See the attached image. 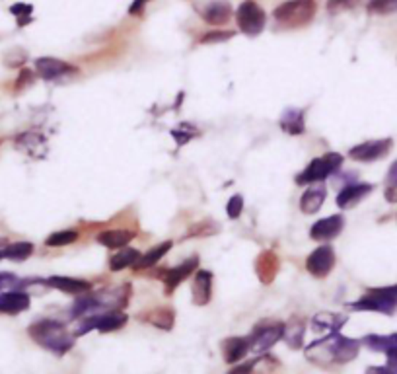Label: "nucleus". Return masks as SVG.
Masks as SVG:
<instances>
[{"label":"nucleus","mask_w":397,"mask_h":374,"mask_svg":"<svg viewBox=\"0 0 397 374\" xmlns=\"http://www.w3.org/2000/svg\"><path fill=\"white\" fill-rule=\"evenodd\" d=\"M30 336L39 345H43L49 351H53L55 355H65L74 345V337L70 336L62 324L55 320L35 321L30 328Z\"/></svg>","instance_id":"1"},{"label":"nucleus","mask_w":397,"mask_h":374,"mask_svg":"<svg viewBox=\"0 0 397 374\" xmlns=\"http://www.w3.org/2000/svg\"><path fill=\"white\" fill-rule=\"evenodd\" d=\"M318 12L315 0H286L275 8V22L283 28H302L313 20Z\"/></svg>","instance_id":"2"},{"label":"nucleus","mask_w":397,"mask_h":374,"mask_svg":"<svg viewBox=\"0 0 397 374\" xmlns=\"http://www.w3.org/2000/svg\"><path fill=\"white\" fill-rule=\"evenodd\" d=\"M352 310H364V312L393 314L397 308V285L370 289L364 297L352 302Z\"/></svg>","instance_id":"3"},{"label":"nucleus","mask_w":397,"mask_h":374,"mask_svg":"<svg viewBox=\"0 0 397 374\" xmlns=\"http://www.w3.org/2000/svg\"><path fill=\"white\" fill-rule=\"evenodd\" d=\"M343 164V156L337 153H328L325 156H320V158H313L308 168L296 177L298 185H308V184H318V182H323L325 177H329L331 174H335L337 170L341 168Z\"/></svg>","instance_id":"4"},{"label":"nucleus","mask_w":397,"mask_h":374,"mask_svg":"<svg viewBox=\"0 0 397 374\" xmlns=\"http://www.w3.org/2000/svg\"><path fill=\"white\" fill-rule=\"evenodd\" d=\"M236 22L240 31H244L245 35H250V38H255L265 30L267 16H265L259 4H255L253 0H245L236 10Z\"/></svg>","instance_id":"5"},{"label":"nucleus","mask_w":397,"mask_h":374,"mask_svg":"<svg viewBox=\"0 0 397 374\" xmlns=\"http://www.w3.org/2000/svg\"><path fill=\"white\" fill-rule=\"evenodd\" d=\"M125 324H127V316L125 314L119 312V310H109L106 314H92V316H88L82 321V326H80L77 334L82 336L88 329H99L101 334H107V331H115V329L123 328Z\"/></svg>","instance_id":"6"},{"label":"nucleus","mask_w":397,"mask_h":374,"mask_svg":"<svg viewBox=\"0 0 397 374\" xmlns=\"http://www.w3.org/2000/svg\"><path fill=\"white\" fill-rule=\"evenodd\" d=\"M335 268V252L331 246H320L318 250H313L308 260H306V269L308 273L318 279H323L331 273V269Z\"/></svg>","instance_id":"7"},{"label":"nucleus","mask_w":397,"mask_h":374,"mask_svg":"<svg viewBox=\"0 0 397 374\" xmlns=\"http://www.w3.org/2000/svg\"><path fill=\"white\" fill-rule=\"evenodd\" d=\"M283 336H284V324H281V321H273V324H269V326H259V328H255L253 336L250 337V345H252L253 351L263 353L267 351V349H271L279 339H283Z\"/></svg>","instance_id":"8"},{"label":"nucleus","mask_w":397,"mask_h":374,"mask_svg":"<svg viewBox=\"0 0 397 374\" xmlns=\"http://www.w3.org/2000/svg\"><path fill=\"white\" fill-rule=\"evenodd\" d=\"M391 145L393 141L391 138H380V141H368V143H362V145H357L354 148L349 150V156L352 160L359 162H374L384 158L386 154L391 150Z\"/></svg>","instance_id":"9"},{"label":"nucleus","mask_w":397,"mask_h":374,"mask_svg":"<svg viewBox=\"0 0 397 374\" xmlns=\"http://www.w3.org/2000/svg\"><path fill=\"white\" fill-rule=\"evenodd\" d=\"M345 229V219L341 214H331L328 219H321L310 229V236L312 240L318 242H325V240H333L337 238Z\"/></svg>","instance_id":"10"},{"label":"nucleus","mask_w":397,"mask_h":374,"mask_svg":"<svg viewBox=\"0 0 397 374\" xmlns=\"http://www.w3.org/2000/svg\"><path fill=\"white\" fill-rule=\"evenodd\" d=\"M35 70H38V75L43 80H57V78L77 72V67H72V65L65 61H59V59H53V57H41V59L35 61Z\"/></svg>","instance_id":"11"},{"label":"nucleus","mask_w":397,"mask_h":374,"mask_svg":"<svg viewBox=\"0 0 397 374\" xmlns=\"http://www.w3.org/2000/svg\"><path fill=\"white\" fill-rule=\"evenodd\" d=\"M201 18L211 26H224L230 22L232 18V6H230L228 0H213V2H206L205 6L198 10Z\"/></svg>","instance_id":"12"},{"label":"nucleus","mask_w":397,"mask_h":374,"mask_svg":"<svg viewBox=\"0 0 397 374\" xmlns=\"http://www.w3.org/2000/svg\"><path fill=\"white\" fill-rule=\"evenodd\" d=\"M359 351L360 341L333 334V337H331V355H333L335 363H349L359 355Z\"/></svg>","instance_id":"13"},{"label":"nucleus","mask_w":397,"mask_h":374,"mask_svg":"<svg viewBox=\"0 0 397 374\" xmlns=\"http://www.w3.org/2000/svg\"><path fill=\"white\" fill-rule=\"evenodd\" d=\"M374 189V185L370 184H351L343 187L337 195V205L341 209H351V207L359 205L360 201L364 197H368Z\"/></svg>","instance_id":"14"},{"label":"nucleus","mask_w":397,"mask_h":374,"mask_svg":"<svg viewBox=\"0 0 397 374\" xmlns=\"http://www.w3.org/2000/svg\"><path fill=\"white\" fill-rule=\"evenodd\" d=\"M191 292L195 304H208V300L213 297V273H211V271H205V269H198L197 275H195V281H193Z\"/></svg>","instance_id":"15"},{"label":"nucleus","mask_w":397,"mask_h":374,"mask_svg":"<svg viewBox=\"0 0 397 374\" xmlns=\"http://www.w3.org/2000/svg\"><path fill=\"white\" fill-rule=\"evenodd\" d=\"M197 268H198V258H189V260H185L181 265L169 269L168 273H166V277H164V282H166L164 290H166V295H172V292L179 287V282L191 275Z\"/></svg>","instance_id":"16"},{"label":"nucleus","mask_w":397,"mask_h":374,"mask_svg":"<svg viewBox=\"0 0 397 374\" xmlns=\"http://www.w3.org/2000/svg\"><path fill=\"white\" fill-rule=\"evenodd\" d=\"M250 349H252V345H250V339H245V337H230V339L222 341V353H224V361L228 365L240 363Z\"/></svg>","instance_id":"17"},{"label":"nucleus","mask_w":397,"mask_h":374,"mask_svg":"<svg viewBox=\"0 0 397 374\" xmlns=\"http://www.w3.org/2000/svg\"><path fill=\"white\" fill-rule=\"evenodd\" d=\"M47 285L51 289H59L62 292H69V295H84L92 290V285L82 279H72V277H49Z\"/></svg>","instance_id":"18"},{"label":"nucleus","mask_w":397,"mask_h":374,"mask_svg":"<svg viewBox=\"0 0 397 374\" xmlns=\"http://www.w3.org/2000/svg\"><path fill=\"white\" fill-rule=\"evenodd\" d=\"M30 308V297L23 292H2L0 295V312L4 314H20Z\"/></svg>","instance_id":"19"},{"label":"nucleus","mask_w":397,"mask_h":374,"mask_svg":"<svg viewBox=\"0 0 397 374\" xmlns=\"http://www.w3.org/2000/svg\"><path fill=\"white\" fill-rule=\"evenodd\" d=\"M255 268H257L259 281L269 285V282H273L276 271H279V258H276L273 252H263L259 258H257V265H255Z\"/></svg>","instance_id":"20"},{"label":"nucleus","mask_w":397,"mask_h":374,"mask_svg":"<svg viewBox=\"0 0 397 374\" xmlns=\"http://www.w3.org/2000/svg\"><path fill=\"white\" fill-rule=\"evenodd\" d=\"M133 238H135V232H130V230H106L98 236V242L111 250H121Z\"/></svg>","instance_id":"21"},{"label":"nucleus","mask_w":397,"mask_h":374,"mask_svg":"<svg viewBox=\"0 0 397 374\" xmlns=\"http://www.w3.org/2000/svg\"><path fill=\"white\" fill-rule=\"evenodd\" d=\"M328 197V193H325V187H310L308 191H304V195L300 199V207H302V213L306 214H313L318 213L323 205V201Z\"/></svg>","instance_id":"22"},{"label":"nucleus","mask_w":397,"mask_h":374,"mask_svg":"<svg viewBox=\"0 0 397 374\" xmlns=\"http://www.w3.org/2000/svg\"><path fill=\"white\" fill-rule=\"evenodd\" d=\"M169 248H172V242H162V244H158V246H154V248H150L148 252L146 253H142L140 258H138V261L133 265L135 269H148V268H154L158 261L166 255V253L169 252Z\"/></svg>","instance_id":"23"},{"label":"nucleus","mask_w":397,"mask_h":374,"mask_svg":"<svg viewBox=\"0 0 397 374\" xmlns=\"http://www.w3.org/2000/svg\"><path fill=\"white\" fill-rule=\"evenodd\" d=\"M281 127L289 135H302L306 129L304 111L300 109H286L281 117Z\"/></svg>","instance_id":"24"},{"label":"nucleus","mask_w":397,"mask_h":374,"mask_svg":"<svg viewBox=\"0 0 397 374\" xmlns=\"http://www.w3.org/2000/svg\"><path fill=\"white\" fill-rule=\"evenodd\" d=\"M138 258H140V253H138L137 250L121 248V250L109 260V268H111V271H121V269L133 268V265L138 261Z\"/></svg>","instance_id":"25"},{"label":"nucleus","mask_w":397,"mask_h":374,"mask_svg":"<svg viewBox=\"0 0 397 374\" xmlns=\"http://www.w3.org/2000/svg\"><path fill=\"white\" fill-rule=\"evenodd\" d=\"M360 343H364L372 351L388 353L397 345V334L393 336H367Z\"/></svg>","instance_id":"26"},{"label":"nucleus","mask_w":397,"mask_h":374,"mask_svg":"<svg viewBox=\"0 0 397 374\" xmlns=\"http://www.w3.org/2000/svg\"><path fill=\"white\" fill-rule=\"evenodd\" d=\"M33 253V244L30 242H14L4 246V258L12 261H26Z\"/></svg>","instance_id":"27"},{"label":"nucleus","mask_w":397,"mask_h":374,"mask_svg":"<svg viewBox=\"0 0 397 374\" xmlns=\"http://www.w3.org/2000/svg\"><path fill=\"white\" fill-rule=\"evenodd\" d=\"M16 145H18V148H22L23 153H28L30 156H35V158H38L35 146L45 148V141L39 137V135H35V133H23L22 137H18Z\"/></svg>","instance_id":"28"},{"label":"nucleus","mask_w":397,"mask_h":374,"mask_svg":"<svg viewBox=\"0 0 397 374\" xmlns=\"http://www.w3.org/2000/svg\"><path fill=\"white\" fill-rule=\"evenodd\" d=\"M174 310H169V308H158V310H154L152 314H150V318H148V321L152 324V326H156V328L160 329H172L174 328Z\"/></svg>","instance_id":"29"},{"label":"nucleus","mask_w":397,"mask_h":374,"mask_svg":"<svg viewBox=\"0 0 397 374\" xmlns=\"http://www.w3.org/2000/svg\"><path fill=\"white\" fill-rule=\"evenodd\" d=\"M77 240H78L77 230H62V232H55V234H51V236L45 240V244L49 246V248H61V246L74 244Z\"/></svg>","instance_id":"30"},{"label":"nucleus","mask_w":397,"mask_h":374,"mask_svg":"<svg viewBox=\"0 0 397 374\" xmlns=\"http://www.w3.org/2000/svg\"><path fill=\"white\" fill-rule=\"evenodd\" d=\"M284 339L289 341L291 347L298 349L302 345V337H304V326L300 321H291L289 326H284Z\"/></svg>","instance_id":"31"},{"label":"nucleus","mask_w":397,"mask_h":374,"mask_svg":"<svg viewBox=\"0 0 397 374\" xmlns=\"http://www.w3.org/2000/svg\"><path fill=\"white\" fill-rule=\"evenodd\" d=\"M386 199L390 203H397V160L388 170V177H386Z\"/></svg>","instance_id":"32"},{"label":"nucleus","mask_w":397,"mask_h":374,"mask_svg":"<svg viewBox=\"0 0 397 374\" xmlns=\"http://www.w3.org/2000/svg\"><path fill=\"white\" fill-rule=\"evenodd\" d=\"M368 12L370 14H391V12H397V0H370Z\"/></svg>","instance_id":"33"},{"label":"nucleus","mask_w":397,"mask_h":374,"mask_svg":"<svg viewBox=\"0 0 397 374\" xmlns=\"http://www.w3.org/2000/svg\"><path fill=\"white\" fill-rule=\"evenodd\" d=\"M10 12L18 18V26H26V23L31 22V12H33V6H31V4L18 2V4H12V6H10Z\"/></svg>","instance_id":"34"},{"label":"nucleus","mask_w":397,"mask_h":374,"mask_svg":"<svg viewBox=\"0 0 397 374\" xmlns=\"http://www.w3.org/2000/svg\"><path fill=\"white\" fill-rule=\"evenodd\" d=\"M234 38V31H208L201 38V43L206 45V43H222V41H228V39Z\"/></svg>","instance_id":"35"},{"label":"nucleus","mask_w":397,"mask_h":374,"mask_svg":"<svg viewBox=\"0 0 397 374\" xmlns=\"http://www.w3.org/2000/svg\"><path fill=\"white\" fill-rule=\"evenodd\" d=\"M242 211H244V199L240 197V195L230 197L228 205H226V213H228L230 219H240Z\"/></svg>","instance_id":"36"},{"label":"nucleus","mask_w":397,"mask_h":374,"mask_svg":"<svg viewBox=\"0 0 397 374\" xmlns=\"http://www.w3.org/2000/svg\"><path fill=\"white\" fill-rule=\"evenodd\" d=\"M360 0H328V10L331 14H337V12H343V10L357 6Z\"/></svg>","instance_id":"37"},{"label":"nucleus","mask_w":397,"mask_h":374,"mask_svg":"<svg viewBox=\"0 0 397 374\" xmlns=\"http://www.w3.org/2000/svg\"><path fill=\"white\" fill-rule=\"evenodd\" d=\"M255 370H257V359L247 361V363H242V365H236L228 374H257Z\"/></svg>","instance_id":"38"},{"label":"nucleus","mask_w":397,"mask_h":374,"mask_svg":"<svg viewBox=\"0 0 397 374\" xmlns=\"http://www.w3.org/2000/svg\"><path fill=\"white\" fill-rule=\"evenodd\" d=\"M16 282H18V277L12 275V273H0V290L10 289V287H14Z\"/></svg>","instance_id":"39"},{"label":"nucleus","mask_w":397,"mask_h":374,"mask_svg":"<svg viewBox=\"0 0 397 374\" xmlns=\"http://www.w3.org/2000/svg\"><path fill=\"white\" fill-rule=\"evenodd\" d=\"M386 355H388V368H390V373L397 374V345L386 353Z\"/></svg>","instance_id":"40"},{"label":"nucleus","mask_w":397,"mask_h":374,"mask_svg":"<svg viewBox=\"0 0 397 374\" xmlns=\"http://www.w3.org/2000/svg\"><path fill=\"white\" fill-rule=\"evenodd\" d=\"M146 2H148V0H135V2L130 4L129 14H130V16H138V14H140V12L145 10Z\"/></svg>","instance_id":"41"},{"label":"nucleus","mask_w":397,"mask_h":374,"mask_svg":"<svg viewBox=\"0 0 397 374\" xmlns=\"http://www.w3.org/2000/svg\"><path fill=\"white\" fill-rule=\"evenodd\" d=\"M26 80L30 82L31 80V72L30 70H22V77L18 78V88H22L23 84H26Z\"/></svg>","instance_id":"42"},{"label":"nucleus","mask_w":397,"mask_h":374,"mask_svg":"<svg viewBox=\"0 0 397 374\" xmlns=\"http://www.w3.org/2000/svg\"><path fill=\"white\" fill-rule=\"evenodd\" d=\"M367 374H391V373L388 367H372V368H368Z\"/></svg>","instance_id":"43"},{"label":"nucleus","mask_w":397,"mask_h":374,"mask_svg":"<svg viewBox=\"0 0 397 374\" xmlns=\"http://www.w3.org/2000/svg\"><path fill=\"white\" fill-rule=\"evenodd\" d=\"M4 258V248H0V260Z\"/></svg>","instance_id":"44"}]
</instances>
